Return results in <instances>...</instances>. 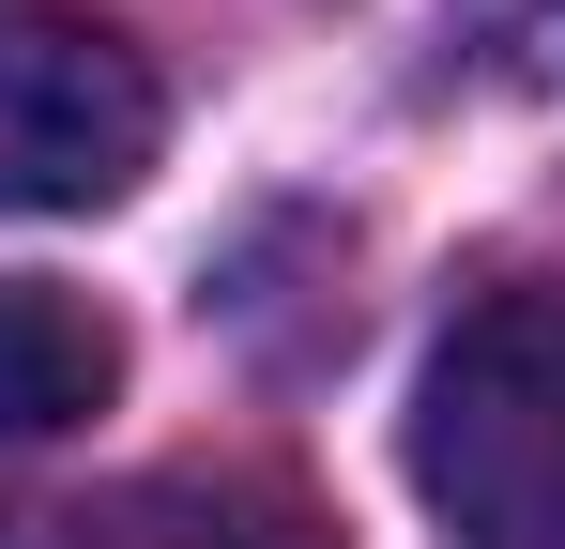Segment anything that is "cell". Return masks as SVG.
Wrapping results in <instances>:
<instances>
[{
  "instance_id": "cell-3",
  "label": "cell",
  "mask_w": 565,
  "mask_h": 549,
  "mask_svg": "<svg viewBox=\"0 0 565 549\" xmlns=\"http://www.w3.org/2000/svg\"><path fill=\"white\" fill-rule=\"evenodd\" d=\"M0 549H337V519L260 473H122L77 504H0Z\"/></svg>"
},
{
  "instance_id": "cell-5",
  "label": "cell",
  "mask_w": 565,
  "mask_h": 549,
  "mask_svg": "<svg viewBox=\"0 0 565 549\" xmlns=\"http://www.w3.org/2000/svg\"><path fill=\"white\" fill-rule=\"evenodd\" d=\"M444 15L504 92H565V0H444Z\"/></svg>"
},
{
  "instance_id": "cell-2",
  "label": "cell",
  "mask_w": 565,
  "mask_h": 549,
  "mask_svg": "<svg viewBox=\"0 0 565 549\" xmlns=\"http://www.w3.org/2000/svg\"><path fill=\"white\" fill-rule=\"evenodd\" d=\"M153 138H169V92L122 31L0 0V214H107L138 198Z\"/></svg>"
},
{
  "instance_id": "cell-1",
  "label": "cell",
  "mask_w": 565,
  "mask_h": 549,
  "mask_svg": "<svg viewBox=\"0 0 565 549\" xmlns=\"http://www.w3.org/2000/svg\"><path fill=\"white\" fill-rule=\"evenodd\" d=\"M413 488L459 549H565V290H489L413 381Z\"/></svg>"
},
{
  "instance_id": "cell-4",
  "label": "cell",
  "mask_w": 565,
  "mask_h": 549,
  "mask_svg": "<svg viewBox=\"0 0 565 549\" xmlns=\"http://www.w3.org/2000/svg\"><path fill=\"white\" fill-rule=\"evenodd\" d=\"M107 381H122V336H107L77 290L46 274H0V443H46V428H93Z\"/></svg>"
}]
</instances>
